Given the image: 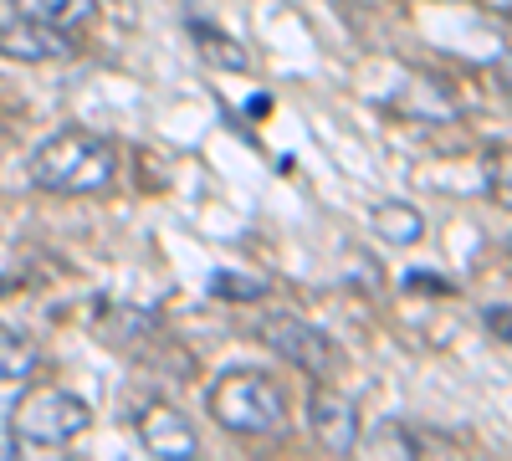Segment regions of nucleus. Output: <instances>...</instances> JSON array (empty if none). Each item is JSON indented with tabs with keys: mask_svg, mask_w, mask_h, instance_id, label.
<instances>
[{
	"mask_svg": "<svg viewBox=\"0 0 512 461\" xmlns=\"http://www.w3.org/2000/svg\"><path fill=\"white\" fill-rule=\"evenodd\" d=\"M190 31H195V41H200V57H205L210 67H226V72H246V67H251L246 47H241V41H231L226 31H216V26H200V21H190Z\"/></svg>",
	"mask_w": 512,
	"mask_h": 461,
	"instance_id": "10",
	"label": "nucleus"
},
{
	"mask_svg": "<svg viewBox=\"0 0 512 461\" xmlns=\"http://www.w3.org/2000/svg\"><path fill=\"white\" fill-rule=\"evenodd\" d=\"M16 16H31V21H47V26H77L88 21L98 0H11Z\"/></svg>",
	"mask_w": 512,
	"mask_h": 461,
	"instance_id": "11",
	"label": "nucleus"
},
{
	"mask_svg": "<svg viewBox=\"0 0 512 461\" xmlns=\"http://www.w3.org/2000/svg\"><path fill=\"white\" fill-rule=\"evenodd\" d=\"M0 57H11V62H72L77 41L67 36V26L11 16V21H0Z\"/></svg>",
	"mask_w": 512,
	"mask_h": 461,
	"instance_id": "5",
	"label": "nucleus"
},
{
	"mask_svg": "<svg viewBox=\"0 0 512 461\" xmlns=\"http://www.w3.org/2000/svg\"><path fill=\"white\" fill-rule=\"evenodd\" d=\"M487 328H497V339L507 344V308L497 303V313H487Z\"/></svg>",
	"mask_w": 512,
	"mask_h": 461,
	"instance_id": "14",
	"label": "nucleus"
},
{
	"mask_svg": "<svg viewBox=\"0 0 512 461\" xmlns=\"http://www.w3.org/2000/svg\"><path fill=\"white\" fill-rule=\"evenodd\" d=\"M369 226L379 241H390V246H415L425 236V216H420V205L410 200H374L369 205Z\"/></svg>",
	"mask_w": 512,
	"mask_h": 461,
	"instance_id": "8",
	"label": "nucleus"
},
{
	"mask_svg": "<svg viewBox=\"0 0 512 461\" xmlns=\"http://www.w3.org/2000/svg\"><path fill=\"white\" fill-rule=\"evenodd\" d=\"M88 426H93V405L82 395H72V390H62V385H36L11 410V441H16V451L72 446Z\"/></svg>",
	"mask_w": 512,
	"mask_h": 461,
	"instance_id": "3",
	"label": "nucleus"
},
{
	"mask_svg": "<svg viewBox=\"0 0 512 461\" xmlns=\"http://www.w3.org/2000/svg\"><path fill=\"white\" fill-rule=\"evenodd\" d=\"M308 426H313V436H318V446H323L328 456H349V451L359 446V436H364L354 400L338 395V390H313V400H308Z\"/></svg>",
	"mask_w": 512,
	"mask_h": 461,
	"instance_id": "7",
	"label": "nucleus"
},
{
	"mask_svg": "<svg viewBox=\"0 0 512 461\" xmlns=\"http://www.w3.org/2000/svg\"><path fill=\"white\" fill-rule=\"evenodd\" d=\"M205 410L231 436H277L287 426V390L267 369H226L205 390Z\"/></svg>",
	"mask_w": 512,
	"mask_h": 461,
	"instance_id": "2",
	"label": "nucleus"
},
{
	"mask_svg": "<svg viewBox=\"0 0 512 461\" xmlns=\"http://www.w3.org/2000/svg\"><path fill=\"white\" fill-rule=\"evenodd\" d=\"M0 298H6V277H0Z\"/></svg>",
	"mask_w": 512,
	"mask_h": 461,
	"instance_id": "15",
	"label": "nucleus"
},
{
	"mask_svg": "<svg viewBox=\"0 0 512 461\" xmlns=\"http://www.w3.org/2000/svg\"><path fill=\"white\" fill-rule=\"evenodd\" d=\"M262 344H267L277 359H287L292 369L313 374V380L333 374V364H338L333 339H328L323 328H313L308 318H297V313H277V318H267V323H262Z\"/></svg>",
	"mask_w": 512,
	"mask_h": 461,
	"instance_id": "4",
	"label": "nucleus"
},
{
	"mask_svg": "<svg viewBox=\"0 0 512 461\" xmlns=\"http://www.w3.org/2000/svg\"><path fill=\"white\" fill-rule=\"evenodd\" d=\"M210 287H216V298H231V303H256L267 292V282L262 277H251V272H216L210 277Z\"/></svg>",
	"mask_w": 512,
	"mask_h": 461,
	"instance_id": "12",
	"label": "nucleus"
},
{
	"mask_svg": "<svg viewBox=\"0 0 512 461\" xmlns=\"http://www.w3.org/2000/svg\"><path fill=\"white\" fill-rule=\"evenodd\" d=\"M36 364H41V349H36L31 333H21V328H0V385L26 380Z\"/></svg>",
	"mask_w": 512,
	"mask_h": 461,
	"instance_id": "9",
	"label": "nucleus"
},
{
	"mask_svg": "<svg viewBox=\"0 0 512 461\" xmlns=\"http://www.w3.org/2000/svg\"><path fill=\"white\" fill-rule=\"evenodd\" d=\"M369 451H384V456H415V451H420V436L405 431L400 421H390V426L369 431Z\"/></svg>",
	"mask_w": 512,
	"mask_h": 461,
	"instance_id": "13",
	"label": "nucleus"
},
{
	"mask_svg": "<svg viewBox=\"0 0 512 461\" xmlns=\"http://www.w3.org/2000/svg\"><path fill=\"white\" fill-rule=\"evenodd\" d=\"M118 175V149L93 129H57L31 154V185L47 195H98Z\"/></svg>",
	"mask_w": 512,
	"mask_h": 461,
	"instance_id": "1",
	"label": "nucleus"
},
{
	"mask_svg": "<svg viewBox=\"0 0 512 461\" xmlns=\"http://www.w3.org/2000/svg\"><path fill=\"white\" fill-rule=\"evenodd\" d=\"M134 431H139V446H144L149 456H169V461L200 456V436H195V426H190V415H180L175 405H164V400H154V405L139 410Z\"/></svg>",
	"mask_w": 512,
	"mask_h": 461,
	"instance_id": "6",
	"label": "nucleus"
}]
</instances>
